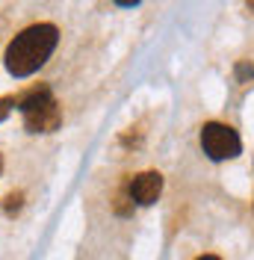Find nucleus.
Instances as JSON below:
<instances>
[{
    "label": "nucleus",
    "instance_id": "1",
    "mask_svg": "<svg viewBox=\"0 0 254 260\" xmlns=\"http://www.w3.org/2000/svg\"><path fill=\"white\" fill-rule=\"evenodd\" d=\"M56 42H59V32H56L53 24H36V27H27L24 32H18L6 48L9 74L12 77H27L33 71H39L53 53Z\"/></svg>",
    "mask_w": 254,
    "mask_h": 260
},
{
    "label": "nucleus",
    "instance_id": "2",
    "mask_svg": "<svg viewBox=\"0 0 254 260\" xmlns=\"http://www.w3.org/2000/svg\"><path fill=\"white\" fill-rule=\"evenodd\" d=\"M21 113H24V124L33 133H48V130H56L62 115H59V104L53 101L48 86H39L33 89L30 95L21 101Z\"/></svg>",
    "mask_w": 254,
    "mask_h": 260
},
{
    "label": "nucleus",
    "instance_id": "3",
    "mask_svg": "<svg viewBox=\"0 0 254 260\" xmlns=\"http://www.w3.org/2000/svg\"><path fill=\"white\" fill-rule=\"evenodd\" d=\"M201 148L210 160H234L242 151V142H239L237 130L219 124V121H210L201 127Z\"/></svg>",
    "mask_w": 254,
    "mask_h": 260
},
{
    "label": "nucleus",
    "instance_id": "4",
    "mask_svg": "<svg viewBox=\"0 0 254 260\" xmlns=\"http://www.w3.org/2000/svg\"><path fill=\"white\" fill-rule=\"evenodd\" d=\"M163 192V178H160L157 172H142V175H136L133 183H130V195L139 201V204H154Z\"/></svg>",
    "mask_w": 254,
    "mask_h": 260
},
{
    "label": "nucleus",
    "instance_id": "5",
    "mask_svg": "<svg viewBox=\"0 0 254 260\" xmlns=\"http://www.w3.org/2000/svg\"><path fill=\"white\" fill-rule=\"evenodd\" d=\"M6 213H12V210H18L21 207V192H12V195H6Z\"/></svg>",
    "mask_w": 254,
    "mask_h": 260
},
{
    "label": "nucleus",
    "instance_id": "6",
    "mask_svg": "<svg viewBox=\"0 0 254 260\" xmlns=\"http://www.w3.org/2000/svg\"><path fill=\"white\" fill-rule=\"evenodd\" d=\"M12 104H15L12 98H0V121H3L6 115H9V110H12Z\"/></svg>",
    "mask_w": 254,
    "mask_h": 260
},
{
    "label": "nucleus",
    "instance_id": "7",
    "mask_svg": "<svg viewBox=\"0 0 254 260\" xmlns=\"http://www.w3.org/2000/svg\"><path fill=\"white\" fill-rule=\"evenodd\" d=\"M237 74H239V77H248V74L254 77V68H251V65H239V68H237Z\"/></svg>",
    "mask_w": 254,
    "mask_h": 260
},
{
    "label": "nucleus",
    "instance_id": "8",
    "mask_svg": "<svg viewBox=\"0 0 254 260\" xmlns=\"http://www.w3.org/2000/svg\"><path fill=\"white\" fill-rule=\"evenodd\" d=\"M115 3H118V6H136L139 0H115Z\"/></svg>",
    "mask_w": 254,
    "mask_h": 260
},
{
    "label": "nucleus",
    "instance_id": "9",
    "mask_svg": "<svg viewBox=\"0 0 254 260\" xmlns=\"http://www.w3.org/2000/svg\"><path fill=\"white\" fill-rule=\"evenodd\" d=\"M198 260H219V257H213V254H204V257H198Z\"/></svg>",
    "mask_w": 254,
    "mask_h": 260
},
{
    "label": "nucleus",
    "instance_id": "10",
    "mask_svg": "<svg viewBox=\"0 0 254 260\" xmlns=\"http://www.w3.org/2000/svg\"><path fill=\"white\" fill-rule=\"evenodd\" d=\"M248 6H251V12H254V0H248Z\"/></svg>",
    "mask_w": 254,
    "mask_h": 260
}]
</instances>
